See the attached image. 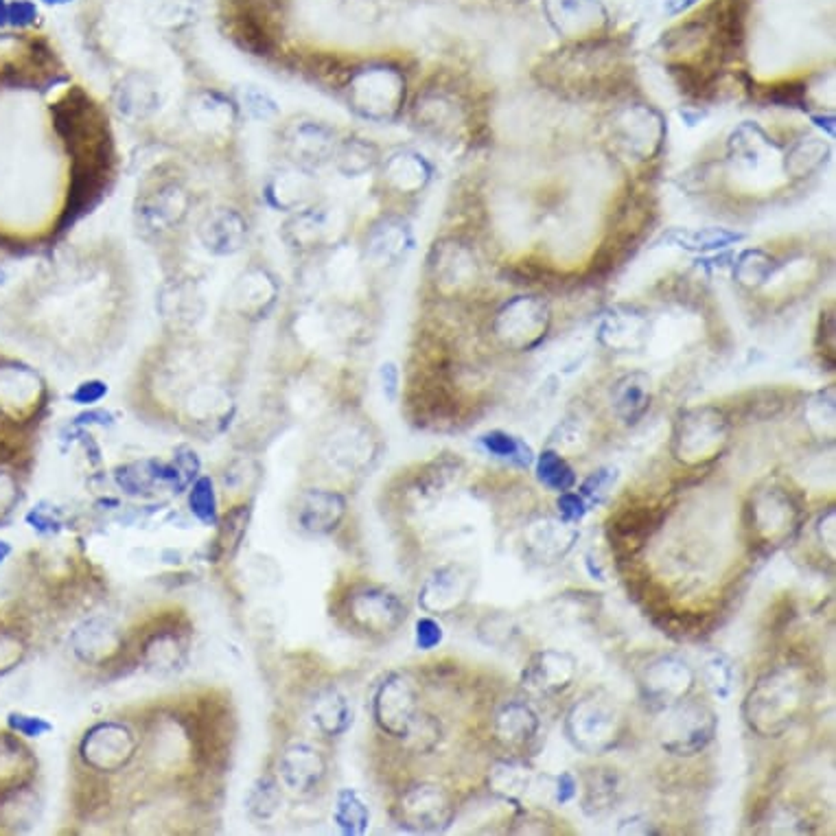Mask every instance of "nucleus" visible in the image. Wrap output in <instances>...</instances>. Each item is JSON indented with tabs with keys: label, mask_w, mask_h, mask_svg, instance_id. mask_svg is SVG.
<instances>
[{
	"label": "nucleus",
	"mask_w": 836,
	"mask_h": 836,
	"mask_svg": "<svg viewBox=\"0 0 836 836\" xmlns=\"http://www.w3.org/2000/svg\"><path fill=\"white\" fill-rule=\"evenodd\" d=\"M320 720L328 733H342L347 730L350 722H353V711H350L347 699L337 697V694L327 699L325 710L320 711Z\"/></svg>",
	"instance_id": "24"
},
{
	"label": "nucleus",
	"mask_w": 836,
	"mask_h": 836,
	"mask_svg": "<svg viewBox=\"0 0 836 836\" xmlns=\"http://www.w3.org/2000/svg\"><path fill=\"white\" fill-rule=\"evenodd\" d=\"M817 537L821 541V546L830 549V554H834V543H836V510L828 509L819 517L817 521Z\"/></svg>",
	"instance_id": "31"
},
{
	"label": "nucleus",
	"mask_w": 836,
	"mask_h": 836,
	"mask_svg": "<svg viewBox=\"0 0 836 836\" xmlns=\"http://www.w3.org/2000/svg\"><path fill=\"white\" fill-rule=\"evenodd\" d=\"M9 725H12V730L20 731L23 736H29V738L42 736V733H46V731L53 730V727L48 725L46 720L31 719V716H20V714H14L12 719H9Z\"/></svg>",
	"instance_id": "30"
},
{
	"label": "nucleus",
	"mask_w": 836,
	"mask_h": 836,
	"mask_svg": "<svg viewBox=\"0 0 836 836\" xmlns=\"http://www.w3.org/2000/svg\"><path fill=\"white\" fill-rule=\"evenodd\" d=\"M700 677H703L705 688L716 699L727 700L733 694V688H736V663L725 652H714V655H710L703 661Z\"/></svg>",
	"instance_id": "19"
},
{
	"label": "nucleus",
	"mask_w": 836,
	"mask_h": 836,
	"mask_svg": "<svg viewBox=\"0 0 836 836\" xmlns=\"http://www.w3.org/2000/svg\"><path fill=\"white\" fill-rule=\"evenodd\" d=\"M473 579L462 565H442L429 576L420 591V604L428 611L449 613L467 602Z\"/></svg>",
	"instance_id": "11"
},
{
	"label": "nucleus",
	"mask_w": 836,
	"mask_h": 836,
	"mask_svg": "<svg viewBox=\"0 0 836 836\" xmlns=\"http://www.w3.org/2000/svg\"><path fill=\"white\" fill-rule=\"evenodd\" d=\"M650 381L644 375H630L619 381L616 390V412L627 425H635L644 418L650 408Z\"/></svg>",
	"instance_id": "16"
},
{
	"label": "nucleus",
	"mask_w": 836,
	"mask_h": 836,
	"mask_svg": "<svg viewBox=\"0 0 836 836\" xmlns=\"http://www.w3.org/2000/svg\"><path fill=\"white\" fill-rule=\"evenodd\" d=\"M381 377H384V390L388 398H395L398 392V370L395 364H384L381 368Z\"/></svg>",
	"instance_id": "34"
},
{
	"label": "nucleus",
	"mask_w": 836,
	"mask_h": 836,
	"mask_svg": "<svg viewBox=\"0 0 836 836\" xmlns=\"http://www.w3.org/2000/svg\"><path fill=\"white\" fill-rule=\"evenodd\" d=\"M579 541V530L559 517H537L526 526L523 543L530 557L541 563H557L571 552Z\"/></svg>",
	"instance_id": "10"
},
{
	"label": "nucleus",
	"mask_w": 836,
	"mask_h": 836,
	"mask_svg": "<svg viewBox=\"0 0 836 836\" xmlns=\"http://www.w3.org/2000/svg\"><path fill=\"white\" fill-rule=\"evenodd\" d=\"M406 738H412L417 742V747L420 751H428V749L434 747L436 742L440 740V725L434 716H414L412 722H409Z\"/></svg>",
	"instance_id": "25"
},
{
	"label": "nucleus",
	"mask_w": 836,
	"mask_h": 836,
	"mask_svg": "<svg viewBox=\"0 0 836 836\" xmlns=\"http://www.w3.org/2000/svg\"><path fill=\"white\" fill-rule=\"evenodd\" d=\"M417 716V690L401 674H392L375 699V719L386 733L406 738L409 722Z\"/></svg>",
	"instance_id": "9"
},
{
	"label": "nucleus",
	"mask_w": 836,
	"mask_h": 836,
	"mask_svg": "<svg viewBox=\"0 0 836 836\" xmlns=\"http://www.w3.org/2000/svg\"><path fill=\"white\" fill-rule=\"evenodd\" d=\"M672 239L688 250H716V247L730 246L740 239V235L727 233V230H699V233H674Z\"/></svg>",
	"instance_id": "22"
},
{
	"label": "nucleus",
	"mask_w": 836,
	"mask_h": 836,
	"mask_svg": "<svg viewBox=\"0 0 836 836\" xmlns=\"http://www.w3.org/2000/svg\"><path fill=\"white\" fill-rule=\"evenodd\" d=\"M537 479L543 487L554 490V493H565L576 487V473L574 468L559 451L546 449L537 456L535 462Z\"/></svg>",
	"instance_id": "18"
},
{
	"label": "nucleus",
	"mask_w": 836,
	"mask_h": 836,
	"mask_svg": "<svg viewBox=\"0 0 836 836\" xmlns=\"http://www.w3.org/2000/svg\"><path fill=\"white\" fill-rule=\"evenodd\" d=\"M579 672V661L571 652L546 649L530 657L521 672V686L543 697L565 692L574 683Z\"/></svg>",
	"instance_id": "8"
},
{
	"label": "nucleus",
	"mask_w": 836,
	"mask_h": 836,
	"mask_svg": "<svg viewBox=\"0 0 836 836\" xmlns=\"http://www.w3.org/2000/svg\"><path fill=\"white\" fill-rule=\"evenodd\" d=\"M800 509L786 489L769 487L758 490L751 499V526L755 535L771 546L791 539L797 528Z\"/></svg>",
	"instance_id": "6"
},
{
	"label": "nucleus",
	"mask_w": 836,
	"mask_h": 836,
	"mask_svg": "<svg viewBox=\"0 0 836 836\" xmlns=\"http://www.w3.org/2000/svg\"><path fill=\"white\" fill-rule=\"evenodd\" d=\"M806 703L801 674L789 666L764 672L749 690L742 703V719L749 730L762 738H780L791 730Z\"/></svg>",
	"instance_id": "1"
},
{
	"label": "nucleus",
	"mask_w": 836,
	"mask_h": 836,
	"mask_svg": "<svg viewBox=\"0 0 836 836\" xmlns=\"http://www.w3.org/2000/svg\"><path fill=\"white\" fill-rule=\"evenodd\" d=\"M624 792V780L616 769H591L585 775V792H582L580 808L589 819L604 817L618 806Z\"/></svg>",
	"instance_id": "14"
},
{
	"label": "nucleus",
	"mask_w": 836,
	"mask_h": 836,
	"mask_svg": "<svg viewBox=\"0 0 836 836\" xmlns=\"http://www.w3.org/2000/svg\"><path fill=\"white\" fill-rule=\"evenodd\" d=\"M479 445H482L490 456L499 458V460H509L512 465L521 468H528L535 462V453H532L530 445H526L521 438L509 434V431H487V434L479 436Z\"/></svg>",
	"instance_id": "17"
},
{
	"label": "nucleus",
	"mask_w": 836,
	"mask_h": 836,
	"mask_svg": "<svg viewBox=\"0 0 836 836\" xmlns=\"http://www.w3.org/2000/svg\"><path fill=\"white\" fill-rule=\"evenodd\" d=\"M697 686V672L679 655H660L641 668L640 697L652 710H666L688 699Z\"/></svg>",
	"instance_id": "5"
},
{
	"label": "nucleus",
	"mask_w": 836,
	"mask_h": 836,
	"mask_svg": "<svg viewBox=\"0 0 836 836\" xmlns=\"http://www.w3.org/2000/svg\"><path fill=\"white\" fill-rule=\"evenodd\" d=\"M106 392H107V388L101 384V381H90V384L79 386V390L75 392L73 398L77 403H95V401H99Z\"/></svg>",
	"instance_id": "33"
},
{
	"label": "nucleus",
	"mask_w": 836,
	"mask_h": 836,
	"mask_svg": "<svg viewBox=\"0 0 836 836\" xmlns=\"http://www.w3.org/2000/svg\"><path fill=\"white\" fill-rule=\"evenodd\" d=\"M517 633V629L512 627L510 618L506 616H493L487 618L482 624H479V638H482L487 644L493 646H504L510 644V638Z\"/></svg>",
	"instance_id": "26"
},
{
	"label": "nucleus",
	"mask_w": 836,
	"mask_h": 836,
	"mask_svg": "<svg viewBox=\"0 0 836 836\" xmlns=\"http://www.w3.org/2000/svg\"><path fill=\"white\" fill-rule=\"evenodd\" d=\"M188 504H191L193 515H196L199 521L215 523V519H217V510H215V490L210 478L197 479L196 487L191 490V498H188Z\"/></svg>",
	"instance_id": "23"
},
{
	"label": "nucleus",
	"mask_w": 836,
	"mask_h": 836,
	"mask_svg": "<svg viewBox=\"0 0 836 836\" xmlns=\"http://www.w3.org/2000/svg\"><path fill=\"white\" fill-rule=\"evenodd\" d=\"M661 711L663 716L657 722V742L666 753L692 758L714 742L719 716L710 705L683 699Z\"/></svg>",
	"instance_id": "3"
},
{
	"label": "nucleus",
	"mask_w": 836,
	"mask_h": 836,
	"mask_svg": "<svg viewBox=\"0 0 836 836\" xmlns=\"http://www.w3.org/2000/svg\"><path fill=\"white\" fill-rule=\"evenodd\" d=\"M7 554H9V546H7V543L0 541V560L7 557Z\"/></svg>",
	"instance_id": "35"
},
{
	"label": "nucleus",
	"mask_w": 836,
	"mask_h": 836,
	"mask_svg": "<svg viewBox=\"0 0 836 836\" xmlns=\"http://www.w3.org/2000/svg\"><path fill=\"white\" fill-rule=\"evenodd\" d=\"M3 278H5V274H3V272H0V283H3Z\"/></svg>",
	"instance_id": "37"
},
{
	"label": "nucleus",
	"mask_w": 836,
	"mask_h": 836,
	"mask_svg": "<svg viewBox=\"0 0 836 836\" xmlns=\"http://www.w3.org/2000/svg\"><path fill=\"white\" fill-rule=\"evenodd\" d=\"M336 821L342 832L347 834H361L368 828L370 812L368 806L361 801V797L355 791L344 789L337 795V808H336Z\"/></svg>",
	"instance_id": "20"
},
{
	"label": "nucleus",
	"mask_w": 836,
	"mask_h": 836,
	"mask_svg": "<svg viewBox=\"0 0 836 836\" xmlns=\"http://www.w3.org/2000/svg\"><path fill=\"white\" fill-rule=\"evenodd\" d=\"M401 823L417 832H442L456 817L451 795L436 784H420L406 792L398 806Z\"/></svg>",
	"instance_id": "7"
},
{
	"label": "nucleus",
	"mask_w": 836,
	"mask_h": 836,
	"mask_svg": "<svg viewBox=\"0 0 836 836\" xmlns=\"http://www.w3.org/2000/svg\"><path fill=\"white\" fill-rule=\"evenodd\" d=\"M616 832L618 834H641V836H646V834H660V830L655 828V823H652L649 817L635 814V817H629V819H624V821H619Z\"/></svg>",
	"instance_id": "32"
},
{
	"label": "nucleus",
	"mask_w": 836,
	"mask_h": 836,
	"mask_svg": "<svg viewBox=\"0 0 836 836\" xmlns=\"http://www.w3.org/2000/svg\"><path fill=\"white\" fill-rule=\"evenodd\" d=\"M624 720L618 705L600 694H587L565 716V736L571 747L587 755H602L622 740Z\"/></svg>",
	"instance_id": "2"
},
{
	"label": "nucleus",
	"mask_w": 836,
	"mask_h": 836,
	"mask_svg": "<svg viewBox=\"0 0 836 836\" xmlns=\"http://www.w3.org/2000/svg\"><path fill=\"white\" fill-rule=\"evenodd\" d=\"M539 714L526 700H509L498 710L493 719V736L504 749L519 751L537 738Z\"/></svg>",
	"instance_id": "13"
},
{
	"label": "nucleus",
	"mask_w": 836,
	"mask_h": 836,
	"mask_svg": "<svg viewBox=\"0 0 836 836\" xmlns=\"http://www.w3.org/2000/svg\"><path fill=\"white\" fill-rule=\"evenodd\" d=\"M618 479H619V473L616 467H602V468H598V471L589 473V478L580 484V495L585 498L587 504H589V509L591 506H598V504H602V501H607L609 493H611L613 487H616Z\"/></svg>",
	"instance_id": "21"
},
{
	"label": "nucleus",
	"mask_w": 836,
	"mask_h": 836,
	"mask_svg": "<svg viewBox=\"0 0 836 836\" xmlns=\"http://www.w3.org/2000/svg\"><path fill=\"white\" fill-rule=\"evenodd\" d=\"M350 611L364 629L384 633V630L397 629L406 619L408 609L395 593L370 587V589H364L353 598Z\"/></svg>",
	"instance_id": "12"
},
{
	"label": "nucleus",
	"mask_w": 836,
	"mask_h": 836,
	"mask_svg": "<svg viewBox=\"0 0 836 836\" xmlns=\"http://www.w3.org/2000/svg\"><path fill=\"white\" fill-rule=\"evenodd\" d=\"M727 440V420L719 409L703 408L683 414L674 429L672 453L679 462L699 467L714 460Z\"/></svg>",
	"instance_id": "4"
},
{
	"label": "nucleus",
	"mask_w": 836,
	"mask_h": 836,
	"mask_svg": "<svg viewBox=\"0 0 836 836\" xmlns=\"http://www.w3.org/2000/svg\"><path fill=\"white\" fill-rule=\"evenodd\" d=\"M442 627L436 619L420 618L417 622V646L420 650H431L442 641Z\"/></svg>",
	"instance_id": "29"
},
{
	"label": "nucleus",
	"mask_w": 836,
	"mask_h": 836,
	"mask_svg": "<svg viewBox=\"0 0 836 836\" xmlns=\"http://www.w3.org/2000/svg\"><path fill=\"white\" fill-rule=\"evenodd\" d=\"M535 786V773L521 760H499L489 771V789L501 801H509L521 811V801Z\"/></svg>",
	"instance_id": "15"
},
{
	"label": "nucleus",
	"mask_w": 836,
	"mask_h": 836,
	"mask_svg": "<svg viewBox=\"0 0 836 836\" xmlns=\"http://www.w3.org/2000/svg\"><path fill=\"white\" fill-rule=\"evenodd\" d=\"M45 3H68V0H45Z\"/></svg>",
	"instance_id": "36"
},
{
	"label": "nucleus",
	"mask_w": 836,
	"mask_h": 836,
	"mask_svg": "<svg viewBox=\"0 0 836 836\" xmlns=\"http://www.w3.org/2000/svg\"><path fill=\"white\" fill-rule=\"evenodd\" d=\"M552 781H554V784H552V789H549V791H552L554 803H559V806H565V803H569V801L576 800V795H579V780H576L574 773L565 771V773L557 775V778H554Z\"/></svg>",
	"instance_id": "28"
},
{
	"label": "nucleus",
	"mask_w": 836,
	"mask_h": 836,
	"mask_svg": "<svg viewBox=\"0 0 836 836\" xmlns=\"http://www.w3.org/2000/svg\"><path fill=\"white\" fill-rule=\"evenodd\" d=\"M557 506H559L560 519L571 523V526L580 523L582 519H585L587 512H589V504H587L585 498H582L580 493H574V490L559 493Z\"/></svg>",
	"instance_id": "27"
}]
</instances>
